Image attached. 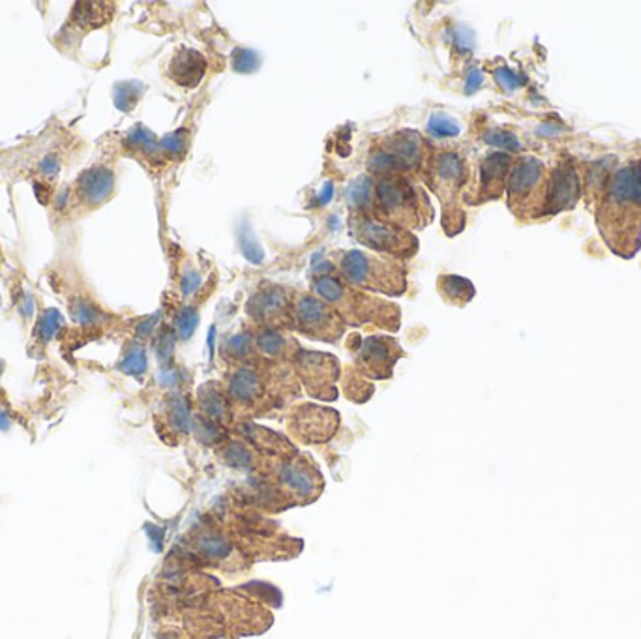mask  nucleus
Masks as SVG:
<instances>
[{
  "mask_svg": "<svg viewBox=\"0 0 641 639\" xmlns=\"http://www.w3.org/2000/svg\"><path fill=\"white\" fill-rule=\"evenodd\" d=\"M596 227L611 252L632 259L641 247V161L615 171L596 203Z\"/></svg>",
  "mask_w": 641,
  "mask_h": 639,
  "instance_id": "nucleus-1",
  "label": "nucleus"
},
{
  "mask_svg": "<svg viewBox=\"0 0 641 639\" xmlns=\"http://www.w3.org/2000/svg\"><path fill=\"white\" fill-rule=\"evenodd\" d=\"M433 214L426 190L407 175H383L374 182V218L418 231L430 225Z\"/></svg>",
  "mask_w": 641,
  "mask_h": 639,
  "instance_id": "nucleus-2",
  "label": "nucleus"
},
{
  "mask_svg": "<svg viewBox=\"0 0 641 639\" xmlns=\"http://www.w3.org/2000/svg\"><path fill=\"white\" fill-rule=\"evenodd\" d=\"M313 293L324 300L339 313V317L353 325L375 323L386 330L400 328V309L398 306L375 299L349 285L345 279L321 274L313 279Z\"/></svg>",
  "mask_w": 641,
  "mask_h": 639,
  "instance_id": "nucleus-3",
  "label": "nucleus"
},
{
  "mask_svg": "<svg viewBox=\"0 0 641 639\" xmlns=\"http://www.w3.org/2000/svg\"><path fill=\"white\" fill-rule=\"evenodd\" d=\"M424 178L443 205V227L448 237L460 232L465 225V214L460 210L457 199L467 182V165L462 154L454 150H441L431 154L424 169Z\"/></svg>",
  "mask_w": 641,
  "mask_h": 639,
  "instance_id": "nucleus-4",
  "label": "nucleus"
},
{
  "mask_svg": "<svg viewBox=\"0 0 641 639\" xmlns=\"http://www.w3.org/2000/svg\"><path fill=\"white\" fill-rule=\"evenodd\" d=\"M338 270L341 279L356 289L388 296H400L407 291L406 268L396 263L394 259L351 249L339 257Z\"/></svg>",
  "mask_w": 641,
  "mask_h": 639,
  "instance_id": "nucleus-5",
  "label": "nucleus"
},
{
  "mask_svg": "<svg viewBox=\"0 0 641 639\" xmlns=\"http://www.w3.org/2000/svg\"><path fill=\"white\" fill-rule=\"evenodd\" d=\"M548 171L533 156H524L512 163L507 182L508 208L519 220L544 218Z\"/></svg>",
  "mask_w": 641,
  "mask_h": 639,
  "instance_id": "nucleus-6",
  "label": "nucleus"
},
{
  "mask_svg": "<svg viewBox=\"0 0 641 639\" xmlns=\"http://www.w3.org/2000/svg\"><path fill=\"white\" fill-rule=\"evenodd\" d=\"M349 231L356 242L394 261L415 257L420 246L418 238L407 229L359 212H351Z\"/></svg>",
  "mask_w": 641,
  "mask_h": 639,
  "instance_id": "nucleus-7",
  "label": "nucleus"
},
{
  "mask_svg": "<svg viewBox=\"0 0 641 639\" xmlns=\"http://www.w3.org/2000/svg\"><path fill=\"white\" fill-rule=\"evenodd\" d=\"M292 319L304 335L319 341H336L345 332V321L324 300L300 294L295 302Z\"/></svg>",
  "mask_w": 641,
  "mask_h": 639,
  "instance_id": "nucleus-8",
  "label": "nucleus"
},
{
  "mask_svg": "<svg viewBox=\"0 0 641 639\" xmlns=\"http://www.w3.org/2000/svg\"><path fill=\"white\" fill-rule=\"evenodd\" d=\"M295 366L308 392L315 397L332 399L336 397V381L339 377V362L327 353L298 349L295 355Z\"/></svg>",
  "mask_w": 641,
  "mask_h": 639,
  "instance_id": "nucleus-9",
  "label": "nucleus"
},
{
  "mask_svg": "<svg viewBox=\"0 0 641 639\" xmlns=\"http://www.w3.org/2000/svg\"><path fill=\"white\" fill-rule=\"evenodd\" d=\"M583 195L580 173L572 160H561L548 173L544 216H555L559 212L572 210Z\"/></svg>",
  "mask_w": 641,
  "mask_h": 639,
  "instance_id": "nucleus-10",
  "label": "nucleus"
},
{
  "mask_svg": "<svg viewBox=\"0 0 641 639\" xmlns=\"http://www.w3.org/2000/svg\"><path fill=\"white\" fill-rule=\"evenodd\" d=\"M248 315L255 323H263L265 328L287 326L292 319L295 304L291 302L287 289L282 285L265 284L248 300Z\"/></svg>",
  "mask_w": 641,
  "mask_h": 639,
  "instance_id": "nucleus-11",
  "label": "nucleus"
},
{
  "mask_svg": "<svg viewBox=\"0 0 641 639\" xmlns=\"http://www.w3.org/2000/svg\"><path fill=\"white\" fill-rule=\"evenodd\" d=\"M403 355L396 340L386 335H369L356 349V366L371 379H388L398 358Z\"/></svg>",
  "mask_w": 641,
  "mask_h": 639,
  "instance_id": "nucleus-12",
  "label": "nucleus"
},
{
  "mask_svg": "<svg viewBox=\"0 0 641 639\" xmlns=\"http://www.w3.org/2000/svg\"><path fill=\"white\" fill-rule=\"evenodd\" d=\"M338 412L317 405H302L292 412L291 426L292 431L304 441H327L334 435L338 428Z\"/></svg>",
  "mask_w": 641,
  "mask_h": 639,
  "instance_id": "nucleus-13",
  "label": "nucleus"
},
{
  "mask_svg": "<svg viewBox=\"0 0 641 639\" xmlns=\"http://www.w3.org/2000/svg\"><path fill=\"white\" fill-rule=\"evenodd\" d=\"M267 375L255 366L236 367L229 375L227 394L231 402L244 405V407H255L267 396Z\"/></svg>",
  "mask_w": 641,
  "mask_h": 639,
  "instance_id": "nucleus-14",
  "label": "nucleus"
},
{
  "mask_svg": "<svg viewBox=\"0 0 641 639\" xmlns=\"http://www.w3.org/2000/svg\"><path fill=\"white\" fill-rule=\"evenodd\" d=\"M512 156L508 152H492L487 154L486 158L480 163V171H478V203L492 201V199H497L501 197L504 190H507L508 175H510V169H512Z\"/></svg>",
  "mask_w": 641,
  "mask_h": 639,
  "instance_id": "nucleus-15",
  "label": "nucleus"
},
{
  "mask_svg": "<svg viewBox=\"0 0 641 639\" xmlns=\"http://www.w3.org/2000/svg\"><path fill=\"white\" fill-rule=\"evenodd\" d=\"M206 70H208V62L203 53L195 51L191 47H179L175 55L171 57L167 75L179 87L195 88L205 79Z\"/></svg>",
  "mask_w": 641,
  "mask_h": 639,
  "instance_id": "nucleus-16",
  "label": "nucleus"
},
{
  "mask_svg": "<svg viewBox=\"0 0 641 639\" xmlns=\"http://www.w3.org/2000/svg\"><path fill=\"white\" fill-rule=\"evenodd\" d=\"M199 407L206 420L223 424L231 414V397L214 382H206L199 388Z\"/></svg>",
  "mask_w": 641,
  "mask_h": 639,
  "instance_id": "nucleus-17",
  "label": "nucleus"
},
{
  "mask_svg": "<svg viewBox=\"0 0 641 639\" xmlns=\"http://www.w3.org/2000/svg\"><path fill=\"white\" fill-rule=\"evenodd\" d=\"M280 480L283 485L298 495H312L317 490V480L302 461H287L280 469Z\"/></svg>",
  "mask_w": 641,
  "mask_h": 639,
  "instance_id": "nucleus-18",
  "label": "nucleus"
},
{
  "mask_svg": "<svg viewBox=\"0 0 641 639\" xmlns=\"http://www.w3.org/2000/svg\"><path fill=\"white\" fill-rule=\"evenodd\" d=\"M611 163H615V158H605V160H598L596 163H593L587 169V175H585V182H587V188H585V193H587V201L589 203H598L600 197L604 195V191L608 190L611 178H613V169H611Z\"/></svg>",
  "mask_w": 641,
  "mask_h": 639,
  "instance_id": "nucleus-19",
  "label": "nucleus"
},
{
  "mask_svg": "<svg viewBox=\"0 0 641 639\" xmlns=\"http://www.w3.org/2000/svg\"><path fill=\"white\" fill-rule=\"evenodd\" d=\"M257 349L267 358H287L291 347H297L289 338L276 328H263L255 338Z\"/></svg>",
  "mask_w": 641,
  "mask_h": 639,
  "instance_id": "nucleus-20",
  "label": "nucleus"
},
{
  "mask_svg": "<svg viewBox=\"0 0 641 639\" xmlns=\"http://www.w3.org/2000/svg\"><path fill=\"white\" fill-rule=\"evenodd\" d=\"M439 293L443 294V299L450 302V304L456 306H465L467 302H471L472 296H475V287L469 279L462 278V276H454V274H447V276H441L439 278Z\"/></svg>",
  "mask_w": 641,
  "mask_h": 639,
  "instance_id": "nucleus-21",
  "label": "nucleus"
},
{
  "mask_svg": "<svg viewBox=\"0 0 641 639\" xmlns=\"http://www.w3.org/2000/svg\"><path fill=\"white\" fill-rule=\"evenodd\" d=\"M165 418L169 428H173L179 433H188L191 428L190 409L188 402L182 396H171L167 399V407H165Z\"/></svg>",
  "mask_w": 641,
  "mask_h": 639,
  "instance_id": "nucleus-22",
  "label": "nucleus"
},
{
  "mask_svg": "<svg viewBox=\"0 0 641 639\" xmlns=\"http://www.w3.org/2000/svg\"><path fill=\"white\" fill-rule=\"evenodd\" d=\"M197 549H199L201 555H205L206 559H214V561H223L227 557L231 555V542L227 540L226 536L216 535V532H208V535H203L197 540Z\"/></svg>",
  "mask_w": 641,
  "mask_h": 639,
  "instance_id": "nucleus-23",
  "label": "nucleus"
},
{
  "mask_svg": "<svg viewBox=\"0 0 641 639\" xmlns=\"http://www.w3.org/2000/svg\"><path fill=\"white\" fill-rule=\"evenodd\" d=\"M221 456L226 459V463L233 469H250L253 465L252 452L242 443H227L226 449L221 450Z\"/></svg>",
  "mask_w": 641,
  "mask_h": 639,
  "instance_id": "nucleus-24",
  "label": "nucleus"
},
{
  "mask_svg": "<svg viewBox=\"0 0 641 639\" xmlns=\"http://www.w3.org/2000/svg\"><path fill=\"white\" fill-rule=\"evenodd\" d=\"M253 340L250 334H236L227 338L223 343V355L231 356L233 360H244L252 355Z\"/></svg>",
  "mask_w": 641,
  "mask_h": 639,
  "instance_id": "nucleus-25",
  "label": "nucleus"
},
{
  "mask_svg": "<svg viewBox=\"0 0 641 639\" xmlns=\"http://www.w3.org/2000/svg\"><path fill=\"white\" fill-rule=\"evenodd\" d=\"M428 129H430V134L437 135V137H454V135L460 134V126H457V122H454L450 117H447V114L443 113L431 114Z\"/></svg>",
  "mask_w": 641,
  "mask_h": 639,
  "instance_id": "nucleus-26",
  "label": "nucleus"
},
{
  "mask_svg": "<svg viewBox=\"0 0 641 639\" xmlns=\"http://www.w3.org/2000/svg\"><path fill=\"white\" fill-rule=\"evenodd\" d=\"M484 141H486L487 144L499 146V149L510 150V152L519 150L518 137H516L512 131H507V129H487L486 134H484Z\"/></svg>",
  "mask_w": 641,
  "mask_h": 639,
  "instance_id": "nucleus-27",
  "label": "nucleus"
},
{
  "mask_svg": "<svg viewBox=\"0 0 641 639\" xmlns=\"http://www.w3.org/2000/svg\"><path fill=\"white\" fill-rule=\"evenodd\" d=\"M120 370L128 375H143L144 370H147V355L141 347H132L128 350V355L124 356L122 364H120Z\"/></svg>",
  "mask_w": 641,
  "mask_h": 639,
  "instance_id": "nucleus-28",
  "label": "nucleus"
},
{
  "mask_svg": "<svg viewBox=\"0 0 641 639\" xmlns=\"http://www.w3.org/2000/svg\"><path fill=\"white\" fill-rule=\"evenodd\" d=\"M197 321H199V315L197 311L191 308H186L182 309V313L179 315V319H176V330H179V335L180 338H190L194 334L195 326H197Z\"/></svg>",
  "mask_w": 641,
  "mask_h": 639,
  "instance_id": "nucleus-29",
  "label": "nucleus"
},
{
  "mask_svg": "<svg viewBox=\"0 0 641 639\" xmlns=\"http://www.w3.org/2000/svg\"><path fill=\"white\" fill-rule=\"evenodd\" d=\"M495 81H497L507 92H512L514 88L519 85L516 73H514L512 70H508V68H499V70H495Z\"/></svg>",
  "mask_w": 641,
  "mask_h": 639,
  "instance_id": "nucleus-30",
  "label": "nucleus"
},
{
  "mask_svg": "<svg viewBox=\"0 0 641 639\" xmlns=\"http://www.w3.org/2000/svg\"><path fill=\"white\" fill-rule=\"evenodd\" d=\"M199 284H201V278H199V276H197V274H195V272L186 274L184 284H182V291H184L186 294L191 293V291H194V289L197 287V285H199Z\"/></svg>",
  "mask_w": 641,
  "mask_h": 639,
  "instance_id": "nucleus-31",
  "label": "nucleus"
},
{
  "mask_svg": "<svg viewBox=\"0 0 641 639\" xmlns=\"http://www.w3.org/2000/svg\"><path fill=\"white\" fill-rule=\"evenodd\" d=\"M480 82H482V73L478 72V70H472L471 75H469V81H467V92H475L480 87Z\"/></svg>",
  "mask_w": 641,
  "mask_h": 639,
  "instance_id": "nucleus-32",
  "label": "nucleus"
},
{
  "mask_svg": "<svg viewBox=\"0 0 641 639\" xmlns=\"http://www.w3.org/2000/svg\"><path fill=\"white\" fill-rule=\"evenodd\" d=\"M102 11H105V10H90V14H94V16H100V14H102ZM85 16H88V10H81V17H85ZM90 23H92L94 26H102L100 25V23H102V21H94V19H90ZM81 25H88V21L87 19H81Z\"/></svg>",
  "mask_w": 641,
  "mask_h": 639,
  "instance_id": "nucleus-33",
  "label": "nucleus"
},
{
  "mask_svg": "<svg viewBox=\"0 0 641 639\" xmlns=\"http://www.w3.org/2000/svg\"><path fill=\"white\" fill-rule=\"evenodd\" d=\"M0 373H2V362H0Z\"/></svg>",
  "mask_w": 641,
  "mask_h": 639,
  "instance_id": "nucleus-34",
  "label": "nucleus"
}]
</instances>
